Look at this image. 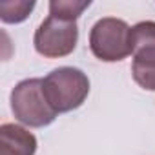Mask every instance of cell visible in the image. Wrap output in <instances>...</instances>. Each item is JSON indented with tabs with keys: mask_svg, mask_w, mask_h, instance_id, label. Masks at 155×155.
I'll use <instances>...</instances> for the list:
<instances>
[{
	"mask_svg": "<svg viewBox=\"0 0 155 155\" xmlns=\"http://www.w3.org/2000/svg\"><path fill=\"white\" fill-rule=\"evenodd\" d=\"M44 95L57 113H66L82 106L90 93L88 77L77 68L53 69L42 81Z\"/></svg>",
	"mask_w": 155,
	"mask_h": 155,
	"instance_id": "6da1fadb",
	"label": "cell"
},
{
	"mask_svg": "<svg viewBox=\"0 0 155 155\" xmlns=\"http://www.w3.org/2000/svg\"><path fill=\"white\" fill-rule=\"evenodd\" d=\"M11 110L15 117L31 128H42L55 120L57 111L49 106L40 79H28L11 91Z\"/></svg>",
	"mask_w": 155,
	"mask_h": 155,
	"instance_id": "7a4b0ae2",
	"label": "cell"
},
{
	"mask_svg": "<svg viewBox=\"0 0 155 155\" xmlns=\"http://www.w3.org/2000/svg\"><path fill=\"white\" fill-rule=\"evenodd\" d=\"M90 48L104 62L122 60L131 53V28L120 18H101L91 28Z\"/></svg>",
	"mask_w": 155,
	"mask_h": 155,
	"instance_id": "3957f363",
	"label": "cell"
},
{
	"mask_svg": "<svg viewBox=\"0 0 155 155\" xmlns=\"http://www.w3.org/2000/svg\"><path fill=\"white\" fill-rule=\"evenodd\" d=\"M131 55L135 82L155 91V22H139L131 28Z\"/></svg>",
	"mask_w": 155,
	"mask_h": 155,
	"instance_id": "277c9868",
	"label": "cell"
},
{
	"mask_svg": "<svg viewBox=\"0 0 155 155\" xmlns=\"http://www.w3.org/2000/svg\"><path fill=\"white\" fill-rule=\"evenodd\" d=\"M79 40V28L73 20H62L49 15L35 33V48L48 58L69 55Z\"/></svg>",
	"mask_w": 155,
	"mask_h": 155,
	"instance_id": "5b68a950",
	"label": "cell"
},
{
	"mask_svg": "<svg viewBox=\"0 0 155 155\" xmlns=\"http://www.w3.org/2000/svg\"><path fill=\"white\" fill-rule=\"evenodd\" d=\"M37 139L31 131L17 124L0 128V155H35Z\"/></svg>",
	"mask_w": 155,
	"mask_h": 155,
	"instance_id": "8992f818",
	"label": "cell"
},
{
	"mask_svg": "<svg viewBox=\"0 0 155 155\" xmlns=\"http://www.w3.org/2000/svg\"><path fill=\"white\" fill-rule=\"evenodd\" d=\"M90 8V0L88 2H77V0H53L49 4V15L62 18V20H77L84 9Z\"/></svg>",
	"mask_w": 155,
	"mask_h": 155,
	"instance_id": "52a82bcc",
	"label": "cell"
},
{
	"mask_svg": "<svg viewBox=\"0 0 155 155\" xmlns=\"http://www.w3.org/2000/svg\"><path fill=\"white\" fill-rule=\"evenodd\" d=\"M35 2H2L0 4V18L8 24H17L28 18Z\"/></svg>",
	"mask_w": 155,
	"mask_h": 155,
	"instance_id": "ba28073f",
	"label": "cell"
}]
</instances>
